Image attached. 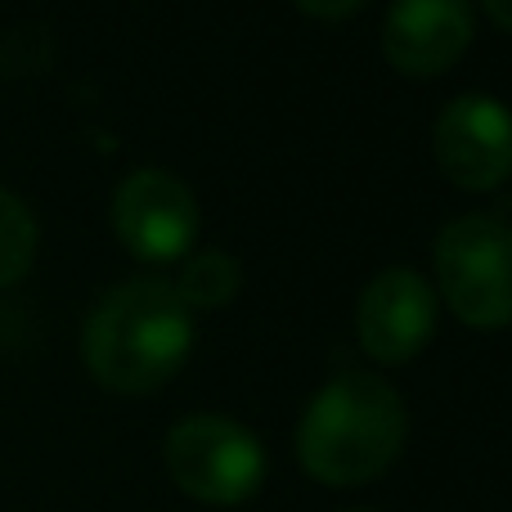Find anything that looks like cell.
<instances>
[{"label":"cell","mask_w":512,"mask_h":512,"mask_svg":"<svg viewBox=\"0 0 512 512\" xmlns=\"http://www.w3.org/2000/svg\"><path fill=\"white\" fill-rule=\"evenodd\" d=\"M472 45V9L459 0H405L382 23V54L405 77H441Z\"/></svg>","instance_id":"cell-8"},{"label":"cell","mask_w":512,"mask_h":512,"mask_svg":"<svg viewBox=\"0 0 512 512\" xmlns=\"http://www.w3.org/2000/svg\"><path fill=\"white\" fill-rule=\"evenodd\" d=\"M167 472L198 504H243L265 477V450L243 423L221 414H189L167 436Z\"/></svg>","instance_id":"cell-4"},{"label":"cell","mask_w":512,"mask_h":512,"mask_svg":"<svg viewBox=\"0 0 512 512\" xmlns=\"http://www.w3.org/2000/svg\"><path fill=\"white\" fill-rule=\"evenodd\" d=\"M436 283L450 310L477 333L512 324V225L463 216L436 239Z\"/></svg>","instance_id":"cell-3"},{"label":"cell","mask_w":512,"mask_h":512,"mask_svg":"<svg viewBox=\"0 0 512 512\" xmlns=\"http://www.w3.org/2000/svg\"><path fill=\"white\" fill-rule=\"evenodd\" d=\"M36 261V221L18 194L0 185V288L18 283Z\"/></svg>","instance_id":"cell-10"},{"label":"cell","mask_w":512,"mask_h":512,"mask_svg":"<svg viewBox=\"0 0 512 512\" xmlns=\"http://www.w3.org/2000/svg\"><path fill=\"white\" fill-rule=\"evenodd\" d=\"M194 351V315L171 279H126L99 297L81 328V360L99 387L117 396H149L180 373Z\"/></svg>","instance_id":"cell-1"},{"label":"cell","mask_w":512,"mask_h":512,"mask_svg":"<svg viewBox=\"0 0 512 512\" xmlns=\"http://www.w3.org/2000/svg\"><path fill=\"white\" fill-rule=\"evenodd\" d=\"M405 427V400L387 378L342 373L301 414L297 459L324 486H364L396 463Z\"/></svg>","instance_id":"cell-2"},{"label":"cell","mask_w":512,"mask_h":512,"mask_svg":"<svg viewBox=\"0 0 512 512\" xmlns=\"http://www.w3.org/2000/svg\"><path fill=\"white\" fill-rule=\"evenodd\" d=\"M301 14H310V18H351V14H360V5H301Z\"/></svg>","instance_id":"cell-12"},{"label":"cell","mask_w":512,"mask_h":512,"mask_svg":"<svg viewBox=\"0 0 512 512\" xmlns=\"http://www.w3.org/2000/svg\"><path fill=\"white\" fill-rule=\"evenodd\" d=\"M436 162L459 189H495L512 176V108L495 95H459L436 117Z\"/></svg>","instance_id":"cell-6"},{"label":"cell","mask_w":512,"mask_h":512,"mask_svg":"<svg viewBox=\"0 0 512 512\" xmlns=\"http://www.w3.org/2000/svg\"><path fill=\"white\" fill-rule=\"evenodd\" d=\"M360 346L378 364H405L436 328V297L418 270H382L360 297Z\"/></svg>","instance_id":"cell-7"},{"label":"cell","mask_w":512,"mask_h":512,"mask_svg":"<svg viewBox=\"0 0 512 512\" xmlns=\"http://www.w3.org/2000/svg\"><path fill=\"white\" fill-rule=\"evenodd\" d=\"M239 283H243V270L230 252H194V256H185L180 279L171 283V288H176V297L185 301L189 310L194 306L216 310V306L239 297Z\"/></svg>","instance_id":"cell-9"},{"label":"cell","mask_w":512,"mask_h":512,"mask_svg":"<svg viewBox=\"0 0 512 512\" xmlns=\"http://www.w3.org/2000/svg\"><path fill=\"white\" fill-rule=\"evenodd\" d=\"M486 18L499 27V32L512 36V0H490V5H486Z\"/></svg>","instance_id":"cell-11"},{"label":"cell","mask_w":512,"mask_h":512,"mask_svg":"<svg viewBox=\"0 0 512 512\" xmlns=\"http://www.w3.org/2000/svg\"><path fill=\"white\" fill-rule=\"evenodd\" d=\"M113 230L140 261H180L198 239V203L171 171H131L113 194Z\"/></svg>","instance_id":"cell-5"}]
</instances>
